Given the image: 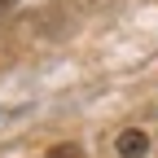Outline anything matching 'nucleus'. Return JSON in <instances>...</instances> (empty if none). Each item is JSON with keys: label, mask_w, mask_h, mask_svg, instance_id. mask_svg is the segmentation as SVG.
<instances>
[{"label": "nucleus", "mask_w": 158, "mask_h": 158, "mask_svg": "<svg viewBox=\"0 0 158 158\" xmlns=\"http://www.w3.org/2000/svg\"><path fill=\"white\" fill-rule=\"evenodd\" d=\"M114 149L123 154V158H141V154H149V136H145L141 127H127V132H118Z\"/></svg>", "instance_id": "1"}, {"label": "nucleus", "mask_w": 158, "mask_h": 158, "mask_svg": "<svg viewBox=\"0 0 158 158\" xmlns=\"http://www.w3.org/2000/svg\"><path fill=\"white\" fill-rule=\"evenodd\" d=\"M44 158H84V149H79V145H53Z\"/></svg>", "instance_id": "2"}, {"label": "nucleus", "mask_w": 158, "mask_h": 158, "mask_svg": "<svg viewBox=\"0 0 158 158\" xmlns=\"http://www.w3.org/2000/svg\"><path fill=\"white\" fill-rule=\"evenodd\" d=\"M13 5H18V0H0V13H9V9H13Z\"/></svg>", "instance_id": "3"}]
</instances>
